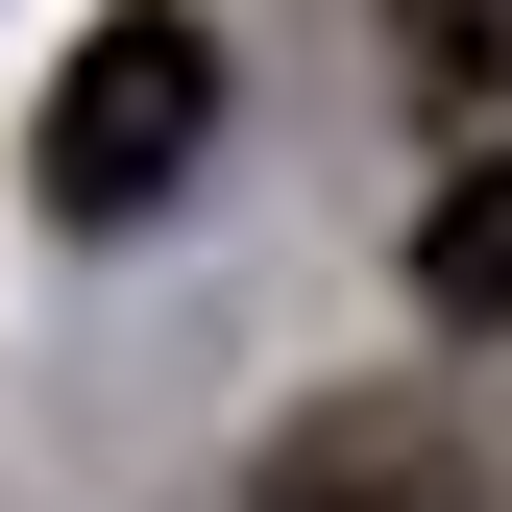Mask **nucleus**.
I'll return each mask as SVG.
<instances>
[{"label":"nucleus","mask_w":512,"mask_h":512,"mask_svg":"<svg viewBox=\"0 0 512 512\" xmlns=\"http://www.w3.org/2000/svg\"><path fill=\"white\" fill-rule=\"evenodd\" d=\"M196 122H220V25L122 0L74 74H49V147H25V171H49V220H74V244H122V220L171 196V171H196Z\"/></svg>","instance_id":"f257e3e1"},{"label":"nucleus","mask_w":512,"mask_h":512,"mask_svg":"<svg viewBox=\"0 0 512 512\" xmlns=\"http://www.w3.org/2000/svg\"><path fill=\"white\" fill-rule=\"evenodd\" d=\"M415 317H464V342L512 317V147H488V171H439V220H415Z\"/></svg>","instance_id":"f03ea898"},{"label":"nucleus","mask_w":512,"mask_h":512,"mask_svg":"<svg viewBox=\"0 0 512 512\" xmlns=\"http://www.w3.org/2000/svg\"><path fill=\"white\" fill-rule=\"evenodd\" d=\"M269 512H488V488H464V464H439V439H415V415H366V439H317V464H293Z\"/></svg>","instance_id":"7ed1b4c3"},{"label":"nucleus","mask_w":512,"mask_h":512,"mask_svg":"<svg viewBox=\"0 0 512 512\" xmlns=\"http://www.w3.org/2000/svg\"><path fill=\"white\" fill-rule=\"evenodd\" d=\"M391 49H415L439 122H512V0H391Z\"/></svg>","instance_id":"20e7f679"}]
</instances>
